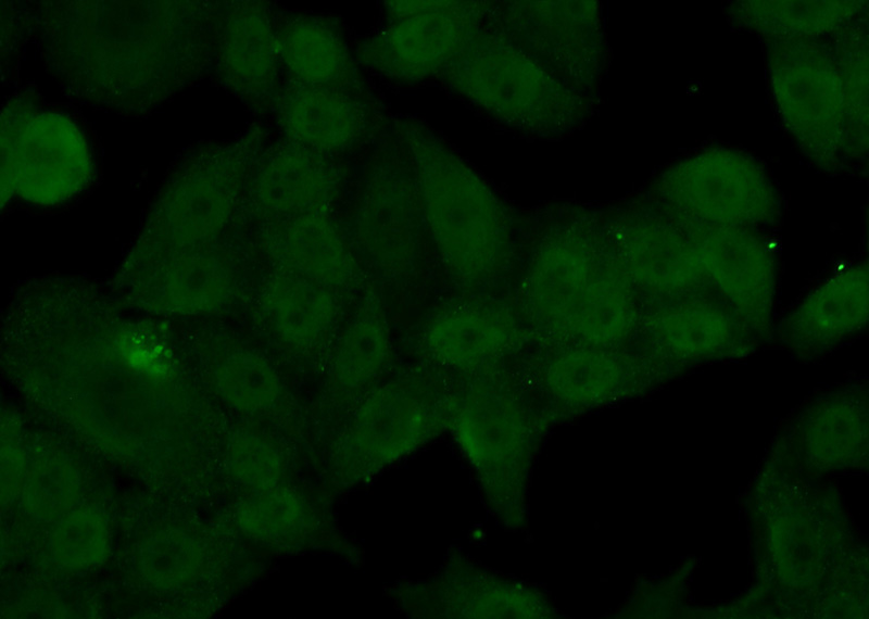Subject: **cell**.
I'll use <instances>...</instances> for the list:
<instances>
[{"instance_id": "1", "label": "cell", "mask_w": 869, "mask_h": 619, "mask_svg": "<svg viewBox=\"0 0 869 619\" xmlns=\"http://www.w3.org/2000/svg\"><path fill=\"white\" fill-rule=\"evenodd\" d=\"M421 210L446 267L459 279L495 274L508 251V230L492 193L452 154L427 141L413 144Z\"/></svg>"}, {"instance_id": "2", "label": "cell", "mask_w": 869, "mask_h": 619, "mask_svg": "<svg viewBox=\"0 0 869 619\" xmlns=\"http://www.w3.org/2000/svg\"><path fill=\"white\" fill-rule=\"evenodd\" d=\"M527 286L533 308L556 330L603 343L625 328L627 307L618 279L591 249L570 242L544 248Z\"/></svg>"}, {"instance_id": "3", "label": "cell", "mask_w": 869, "mask_h": 619, "mask_svg": "<svg viewBox=\"0 0 869 619\" xmlns=\"http://www.w3.org/2000/svg\"><path fill=\"white\" fill-rule=\"evenodd\" d=\"M463 49L451 65L454 84L491 112L534 126L566 112V91L511 47L482 41Z\"/></svg>"}, {"instance_id": "4", "label": "cell", "mask_w": 869, "mask_h": 619, "mask_svg": "<svg viewBox=\"0 0 869 619\" xmlns=\"http://www.w3.org/2000/svg\"><path fill=\"white\" fill-rule=\"evenodd\" d=\"M413 184L396 169H380L366 186L355 214V241L381 275L395 278L413 267L419 209Z\"/></svg>"}, {"instance_id": "5", "label": "cell", "mask_w": 869, "mask_h": 619, "mask_svg": "<svg viewBox=\"0 0 869 619\" xmlns=\"http://www.w3.org/2000/svg\"><path fill=\"white\" fill-rule=\"evenodd\" d=\"M441 3L429 2L368 40L363 48L365 62L402 80L428 76L444 65L462 49L467 23Z\"/></svg>"}, {"instance_id": "6", "label": "cell", "mask_w": 869, "mask_h": 619, "mask_svg": "<svg viewBox=\"0 0 869 619\" xmlns=\"http://www.w3.org/2000/svg\"><path fill=\"white\" fill-rule=\"evenodd\" d=\"M267 249L276 268L304 276L335 292L356 279L354 256L325 212L278 219L269 229Z\"/></svg>"}, {"instance_id": "7", "label": "cell", "mask_w": 869, "mask_h": 619, "mask_svg": "<svg viewBox=\"0 0 869 619\" xmlns=\"http://www.w3.org/2000/svg\"><path fill=\"white\" fill-rule=\"evenodd\" d=\"M262 163L254 195L277 219L324 212L336 195L339 172L320 152L286 143Z\"/></svg>"}, {"instance_id": "8", "label": "cell", "mask_w": 869, "mask_h": 619, "mask_svg": "<svg viewBox=\"0 0 869 619\" xmlns=\"http://www.w3.org/2000/svg\"><path fill=\"white\" fill-rule=\"evenodd\" d=\"M264 318L284 345L308 351L319 345L335 325L336 292L304 276L278 269L262 294Z\"/></svg>"}, {"instance_id": "9", "label": "cell", "mask_w": 869, "mask_h": 619, "mask_svg": "<svg viewBox=\"0 0 869 619\" xmlns=\"http://www.w3.org/2000/svg\"><path fill=\"white\" fill-rule=\"evenodd\" d=\"M278 116L292 143L320 153L349 147L363 129L358 103L337 87L298 84L279 99Z\"/></svg>"}, {"instance_id": "10", "label": "cell", "mask_w": 869, "mask_h": 619, "mask_svg": "<svg viewBox=\"0 0 869 619\" xmlns=\"http://www.w3.org/2000/svg\"><path fill=\"white\" fill-rule=\"evenodd\" d=\"M390 354L386 317L374 296H366L342 330L330 362L332 386L355 391L368 384L385 367Z\"/></svg>"}, {"instance_id": "11", "label": "cell", "mask_w": 869, "mask_h": 619, "mask_svg": "<svg viewBox=\"0 0 869 619\" xmlns=\"http://www.w3.org/2000/svg\"><path fill=\"white\" fill-rule=\"evenodd\" d=\"M427 345L438 358L454 365L477 363L502 351L509 323L483 306H465L438 316L427 331Z\"/></svg>"}, {"instance_id": "12", "label": "cell", "mask_w": 869, "mask_h": 619, "mask_svg": "<svg viewBox=\"0 0 869 619\" xmlns=\"http://www.w3.org/2000/svg\"><path fill=\"white\" fill-rule=\"evenodd\" d=\"M280 60L298 84L337 87L350 71L347 49L327 24L314 18L290 23L278 36Z\"/></svg>"}, {"instance_id": "13", "label": "cell", "mask_w": 869, "mask_h": 619, "mask_svg": "<svg viewBox=\"0 0 869 619\" xmlns=\"http://www.w3.org/2000/svg\"><path fill=\"white\" fill-rule=\"evenodd\" d=\"M217 377L226 397L236 406L252 410L272 409L282 388L273 365L259 352L234 348L223 357Z\"/></svg>"}, {"instance_id": "14", "label": "cell", "mask_w": 869, "mask_h": 619, "mask_svg": "<svg viewBox=\"0 0 869 619\" xmlns=\"http://www.w3.org/2000/svg\"><path fill=\"white\" fill-rule=\"evenodd\" d=\"M419 424L416 401L403 390L388 386L362 405L354 419V433L370 449H396Z\"/></svg>"}]
</instances>
